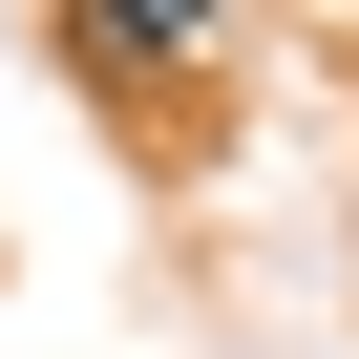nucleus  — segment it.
Instances as JSON below:
<instances>
[{
  "instance_id": "nucleus-1",
  "label": "nucleus",
  "mask_w": 359,
  "mask_h": 359,
  "mask_svg": "<svg viewBox=\"0 0 359 359\" xmlns=\"http://www.w3.org/2000/svg\"><path fill=\"white\" fill-rule=\"evenodd\" d=\"M233 43V0H64V64L85 85H191Z\"/></svg>"
}]
</instances>
